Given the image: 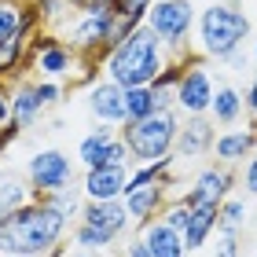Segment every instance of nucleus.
<instances>
[{"mask_svg":"<svg viewBox=\"0 0 257 257\" xmlns=\"http://www.w3.org/2000/svg\"><path fill=\"white\" fill-rule=\"evenodd\" d=\"M30 66L37 70L44 81H63L81 66V55L70 48L63 37H52V33H41V37L30 41Z\"/></svg>","mask_w":257,"mask_h":257,"instance_id":"6e6552de","label":"nucleus"},{"mask_svg":"<svg viewBox=\"0 0 257 257\" xmlns=\"http://www.w3.org/2000/svg\"><path fill=\"white\" fill-rule=\"evenodd\" d=\"M213 140H217V125L209 121V114H198V118H184L180 121V133H177V144H173V158L177 162H195L213 151Z\"/></svg>","mask_w":257,"mask_h":257,"instance_id":"9b49d317","label":"nucleus"},{"mask_svg":"<svg viewBox=\"0 0 257 257\" xmlns=\"http://www.w3.org/2000/svg\"><path fill=\"white\" fill-rule=\"evenodd\" d=\"M169 63H173V55H169L166 44L147 26H136L118 48L103 59V70H107V77L121 88H144V85H155V77Z\"/></svg>","mask_w":257,"mask_h":257,"instance_id":"f03ea898","label":"nucleus"},{"mask_svg":"<svg viewBox=\"0 0 257 257\" xmlns=\"http://www.w3.org/2000/svg\"><path fill=\"white\" fill-rule=\"evenodd\" d=\"M195 33H198V55L202 59L231 63L253 33V22L239 4H209L198 11Z\"/></svg>","mask_w":257,"mask_h":257,"instance_id":"7ed1b4c3","label":"nucleus"},{"mask_svg":"<svg viewBox=\"0 0 257 257\" xmlns=\"http://www.w3.org/2000/svg\"><path fill=\"white\" fill-rule=\"evenodd\" d=\"M242 110H246V103H242V92H239L235 85H217L213 99H209V121L231 128V125H239Z\"/></svg>","mask_w":257,"mask_h":257,"instance_id":"6ab92c4d","label":"nucleus"},{"mask_svg":"<svg viewBox=\"0 0 257 257\" xmlns=\"http://www.w3.org/2000/svg\"><path fill=\"white\" fill-rule=\"evenodd\" d=\"M246 217H250L246 198L228 195L224 202H220V209H217V228H235V231H242V228H246Z\"/></svg>","mask_w":257,"mask_h":257,"instance_id":"5701e85b","label":"nucleus"},{"mask_svg":"<svg viewBox=\"0 0 257 257\" xmlns=\"http://www.w3.org/2000/svg\"><path fill=\"white\" fill-rule=\"evenodd\" d=\"M250 55H253V63H257V37H253V48H250Z\"/></svg>","mask_w":257,"mask_h":257,"instance_id":"c9c22d12","label":"nucleus"},{"mask_svg":"<svg viewBox=\"0 0 257 257\" xmlns=\"http://www.w3.org/2000/svg\"><path fill=\"white\" fill-rule=\"evenodd\" d=\"M231 184H235V173L228 166H206L195 173V180L188 184V191H180V198L188 206H220L231 195Z\"/></svg>","mask_w":257,"mask_h":257,"instance_id":"9d476101","label":"nucleus"},{"mask_svg":"<svg viewBox=\"0 0 257 257\" xmlns=\"http://www.w3.org/2000/svg\"><path fill=\"white\" fill-rule=\"evenodd\" d=\"M19 133H22V125H15V121H8V125H0V158H4V151L19 140Z\"/></svg>","mask_w":257,"mask_h":257,"instance_id":"2f4dec72","label":"nucleus"},{"mask_svg":"<svg viewBox=\"0 0 257 257\" xmlns=\"http://www.w3.org/2000/svg\"><path fill=\"white\" fill-rule=\"evenodd\" d=\"M22 66H30V37L0 41V85L11 81Z\"/></svg>","mask_w":257,"mask_h":257,"instance_id":"4be33fe9","label":"nucleus"},{"mask_svg":"<svg viewBox=\"0 0 257 257\" xmlns=\"http://www.w3.org/2000/svg\"><path fill=\"white\" fill-rule=\"evenodd\" d=\"M70 4H74V8H81V4H85V0H70Z\"/></svg>","mask_w":257,"mask_h":257,"instance_id":"58836bf2","label":"nucleus"},{"mask_svg":"<svg viewBox=\"0 0 257 257\" xmlns=\"http://www.w3.org/2000/svg\"><path fill=\"white\" fill-rule=\"evenodd\" d=\"M242 103H246V114H250V125L257 128V74L250 77L246 92H242Z\"/></svg>","mask_w":257,"mask_h":257,"instance_id":"7c9ffc66","label":"nucleus"},{"mask_svg":"<svg viewBox=\"0 0 257 257\" xmlns=\"http://www.w3.org/2000/svg\"><path fill=\"white\" fill-rule=\"evenodd\" d=\"M121 257H151V250H147V242L144 239H133L128 246L121 250Z\"/></svg>","mask_w":257,"mask_h":257,"instance_id":"473e14b6","label":"nucleus"},{"mask_svg":"<svg viewBox=\"0 0 257 257\" xmlns=\"http://www.w3.org/2000/svg\"><path fill=\"white\" fill-rule=\"evenodd\" d=\"M177 133H180V114L177 110H155L140 121L118 125V136L125 140L133 166H147V162L169 158L173 144H177Z\"/></svg>","mask_w":257,"mask_h":257,"instance_id":"20e7f679","label":"nucleus"},{"mask_svg":"<svg viewBox=\"0 0 257 257\" xmlns=\"http://www.w3.org/2000/svg\"><path fill=\"white\" fill-rule=\"evenodd\" d=\"M44 257H70V246H52Z\"/></svg>","mask_w":257,"mask_h":257,"instance_id":"f704fd0d","label":"nucleus"},{"mask_svg":"<svg viewBox=\"0 0 257 257\" xmlns=\"http://www.w3.org/2000/svg\"><path fill=\"white\" fill-rule=\"evenodd\" d=\"M213 74L209 66L198 59V55H188L184 59V74L177 81V114L180 118H198V114H209V99H213Z\"/></svg>","mask_w":257,"mask_h":257,"instance_id":"0eeeda50","label":"nucleus"},{"mask_svg":"<svg viewBox=\"0 0 257 257\" xmlns=\"http://www.w3.org/2000/svg\"><path fill=\"white\" fill-rule=\"evenodd\" d=\"M110 8H114L118 19H128L133 26H144V19H147V11L155 8V0H110Z\"/></svg>","mask_w":257,"mask_h":257,"instance_id":"bb28decb","label":"nucleus"},{"mask_svg":"<svg viewBox=\"0 0 257 257\" xmlns=\"http://www.w3.org/2000/svg\"><path fill=\"white\" fill-rule=\"evenodd\" d=\"M257 151V128H224V133H217L213 140V151L209 155L217 158V166H228V169H235L242 166L250 155Z\"/></svg>","mask_w":257,"mask_h":257,"instance_id":"dca6fc26","label":"nucleus"},{"mask_svg":"<svg viewBox=\"0 0 257 257\" xmlns=\"http://www.w3.org/2000/svg\"><path fill=\"white\" fill-rule=\"evenodd\" d=\"M70 228V217L59 213L48 198L11 209L0 224V253L4 257H44L52 246H59Z\"/></svg>","mask_w":257,"mask_h":257,"instance_id":"f257e3e1","label":"nucleus"},{"mask_svg":"<svg viewBox=\"0 0 257 257\" xmlns=\"http://www.w3.org/2000/svg\"><path fill=\"white\" fill-rule=\"evenodd\" d=\"M173 184L169 180H155V184H147V188H136V191H125V209H128V217H133V224H151L158 213H162V206L169 202V198H177V195H169Z\"/></svg>","mask_w":257,"mask_h":257,"instance_id":"2eb2a0df","label":"nucleus"},{"mask_svg":"<svg viewBox=\"0 0 257 257\" xmlns=\"http://www.w3.org/2000/svg\"><path fill=\"white\" fill-rule=\"evenodd\" d=\"M41 22L37 8L22 4V0H0V41H11V37H33V26Z\"/></svg>","mask_w":257,"mask_h":257,"instance_id":"f3484780","label":"nucleus"},{"mask_svg":"<svg viewBox=\"0 0 257 257\" xmlns=\"http://www.w3.org/2000/svg\"><path fill=\"white\" fill-rule=\"evenodd\" d=\"M209 4H235V0H209Z\"/></svg>","mask_w":257,"mask_h":257,"instance_id":"e433bc0d","label":"nucleus"},{"mask_svg":"<svg viewBox=\"0 0 257 257\" xmlns=\"http://www.w3.org/2000/svg\"><path fill=\"white\" fill-rule=\"evenodd\" d=\"M217 209L220 206H191V220L184 228V250L188 253L202 250L209 242V235L217 231Z\"/></svg>","mask_w":257,"mask_h":257,"instance_id":"aec40b11","label":"nucleus"},{"mask_svg":"<svg viewBox=\"0 0 257 257\" xmlns=\"http://www.w3.org/2000/svg\"><path fill=\"white\" fill-rule=\"evenodd\" d=\"M48 202L59 209V213H66V217H77L81 213V206H85V191L81 188H63V191H55V195H48Z\"/></svg>","mask_w":257,"mask_h":257,"instance_id":"cd10ccee","label":"nucleus"},{"mask_svg":"<svg viewBox=\"0 0 257 257\" xmlns=\"http://www.w3.org/2000/svg\"><path fill=\"white\" fill-rule=\"evenodd\" d=\"M77 257H96V253H77Z\"/></svg>","mask_w":257,"mask_h":257,"instance_id":"ea45409f","label":"nucleus"},{"mask_svg":"<svg viewBox=\"0 0 257 257\" xmlns=\"http://www.w3.org/2000/svg\"><path fill=\"white\" fill-rule=\"evenodd\" d=\"M26 202H33V191H30V184H22V180H15V177H4L0 180V206L8 209H19V206H26Z\"/></svg>","mask_w":257,"mask_h":257,"instance_id":"393cba45","label":"nucleus"},{"mask_svg":"<svg viewBox=\"0 0 257 257\" xmlns=\"http://www.w3.org/2000/svg\"><path fill=\"white\" fill-rule=\"evenodd\" d=\"M77 162L85 169H96V166H133L125 140L118 136V125H96L92 133L81 136Z\"/></svg>","mask_w":257,"mask_h":257,"instance_id":"1a4fd4ad","label":"nucleus"},{"mask_svg":"<svg viewBox=\"0 0 257 257\" xmlns=\"http://www.w3.org/2000/svg\"><path fill=\"white\" fill-rule=\"evenodd\" d=\"M4 217H8V209H4V206H0V224H4Z\"/></svg>","mask_w":257,"mask_h":257,"instance_id":"4c0bfd02","label":"nucleus"},{"mask_svg":"<svg viewBox=\"0 0 257 257\" xmlns=\"http://www.w3.org/2000/svg\"><path fill=\"white\" fill-rule=\"evenodd\" d=\"M147 114H155V92H151V85L125 88V121H140Z\"/></svg>","mask_w":257,"mask_h":257,"instance_id":"b1692460","label":"nucleus"},{"mask_svg":"<svg viewBox=\"0 0 257 257\" xmlns=\"http://www.w3.org/2000/svg\"><path fill=\"white\" fill-rule=\"evenodd\" d=\"M195 19H198V11H195L191 0H155L144 26L166 44L173 59H184V55H191L188 41H191V30H195Z\"/></svg>","mask_w":257,"mask_h":257,"instance_id":"39448f33","label":"nucleus"},{"mask_svg":"<svg viewBox=\"0 0 257 257\" xmlns=\"http://www.w3.org/2000/svg\"><path fill=\"white\" fill-rule=\"evenodd\" d=\"M41 114H44V103L37 99L33 81H22V85L11 92V121L22 125V128H30V125L41 121Z\"/></svg>","mask_w":257,"mask_h":257,"instance_id":"412c9836","label":"nucleus"},{"mask_svg":"<svg viewBox=\"0 0 257 257\" xmlns=\"http://www.w3.org/2000/svg\"><path fill=\"white\" fill-rule=\"evenodd\" d=\"M74 162H70V155H63V151H55V147H44L37 151L30 162H26V184H30V191L33 198H48L55 191H63L74 184Z\"/></svg>","mask_w":257,"mask_h":257,"instance_id":"423d86ee","label":"nucleus"},{"mask_svg":"<svg viewBox=\"0 0 257 257\" xmlns=\"http://www.w3.org/2000/svg\"><path fill=\"white\" fill-rule=\"evenodd\" d=\"M250 257H257V246H253V253H250Z\"/></svg>","mask_w":257,"mask_h":257,"instance_id":"a19ab883","label":"nucleus"},{"mask_svg":"<svg viewBox=\"0 0 257 257\" xmlns=\"http://www.w3.org/2000/svg\"><path fill=\"white\" fill-rule=\"evenodd\" d=\"M77 217H81V224L103 231L110 242H118L128 231V224H133V217H128V209H125V198H114V202H88L85 198V206H81Z\"/></svg>","mask_w":257,"mask_h":257,"instance_id":"f8f14e48","label":"nucleus"},{"mask_svg":"<svg viewBox=\"0 0 257 257\" xmlns=\"http://www.w3.org/2000/svg\"><path fill=\"white\" fill-rule=\"evenodd\" d=\"M88 110L99 125H125V88L110 77H96L88 85Z\"/></svg>","mask_w":257,"mask_h":257,"instance_id":"4468645a","label":"nucleus"},{"mask_svg":"<svg viewBox=\"0 0 257 257\" xmlns=\"http://www.w3.org/2000/svg\"><path fill=\"white\" fill-rule=\"evenodd\" d=\"M8 121H11V96L0 88V125H8Z\"/></svg>","mask_w":257,"mask_h":257,"instance_id":"72a5a7b5","label":"nucleus"},{"mask_svg":"<svg viewBox=\"0 0 257 257\" xmlns=\"http://www.w3.org/2000/svg\"><path fill=\"white\" fill-rule=\"evenodd\" d=\"M209 239H213V257H242V231L217 228Z\"/></svg>","mask_w":257,"mask_h":257,"instance_id":"a878e982","label":"nucleus"},{"mask_svg":"<svg viewBox=\"0 0 257 257\" xmlns=\"http://www.w3.org/2000/svg\"><path fill=\"white\" fill-rule=\"evenodd\" d=\"M140 239L147 242L151 257H188V250H184V235L177 228H169L166 220H158V217L140 228Z\"/></svg>","mask_w":257,"mask_h":257,"instance_id":"a211bd4d","label":"nucleus"},{"mask_svg":"<svg viewBox=\"0 0 257 257\" xmlns=\"http://www.w3.org/2000/svg\"><path fill=\"white\" fill-rule=\"evenodd\" d=\"M128 173H133V166H96V169H85L81 191H85L88 202H114V198H125Z\"/></svg>","mask_w":257,"mask_h":257,"instance_id":"ddd939ff","label":"nucleus"},{"mask_svg":"<svg viewBox=\"0 0 257 257\" xmlns=\"http://www.w3.org/2000/svg\"><path fill=\"white\" fill-rule=\"evenodd\" d=\"M242 188H246L250 198H257V151L242 162Z\"/></svg>","mask_w":257,"mask_h":257,"instance_id":"c756f323","label":"nucleus"},{"mask_svg":"<svg viewBox=\"0 0 257 257\" xmlns=\"http://www.w3.org/2000/svg\"><path fill=\"white\" fill-rule=\"evenodd\" d=\"M33 88H37V99L44 103V107L59 103V96H63V85H59V81H44V77H37V81H33Z\"/></svg>","mask_w":257,"mask_h":257,"instance_id":"c85d7f7f","label":"nucleus"}]
</instances>
